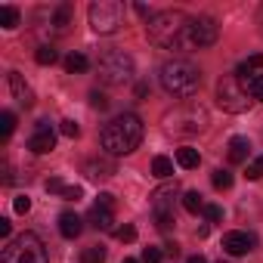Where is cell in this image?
<instances>
[{
    "mask_svg": "<svg viewBox=\"0 0 263 263\" xmlns=\"http://www.w3.org/2000/svg\"><path fill=\"white\" fill-rule=\"evenodd\" d=\"M146 34L161 50H192L189 47V16L180 10H161L149 19Z\"/></svg>",
    "mask_w": 263,
    "mask_h": 263,
    "instance_id": "1",
    "label": "cell"
},
{
    "mask_svg": "<svg viewBox=\"0 0 263 263\" xmlns=\"http://www.w3.org/2000/svg\"><path fill=\"white\" fill-rule=\"evenodd\" d=\"M99 143H102V149L108 155H130L134 149H140V143H143V121L134 111H124V115L111 118L102 127Z\"/></svg>",
    "mask_w": 263,
    "mask_h": 263,
    "instance_id": "2",
    "label": "cell"
},
{
    "mask_svg": "<svg viewBox=\"0 0 263 263\" xmlns=\"http://www.w3.org/2000/svg\"><path fill=\"white\" fill-rule=\"evenodd\" d=\"M161 87L171 96H195L201 87V71L189 59H171L161 65Z\"/></svg>",
    "mask_w": 263,
    "mask_h": 263,
    "instance_id": "3",
    "label": "cell"
},
{
    "mask_svg": "<svg viewBox=\"0 0 263 263\" xmlns=\"http://www.w3.org/2000/svg\"><path fill=\"white\" fill-rule=\"evenodd\" d=\"M0 263H47V245L34 232H22L0 251Z\"/></svg>",
    "mask_w": 263,
    "mask_h": 263,
    "instance_id": "4",
    "label": "cell"
},
{
    "mask_svg": "<svg viewBox=\"0 0 263 263\" xmlns=\"http://www.w3.org/2000/svg\"><path fill=\"white\" fill-rule=\"evenodd\" d=\"M204 124H208V111L198 102H186V105L164 115V130L177 134V137H192L198 130H204Z\"/></svg>",
    "mask_w": 263,
    "mask_h": 263,
    "instance_id": "5",
    "label": "cell"
},
{
    "mask_svg": "<svg viewBox=\"0 0 263 263\" xmlns=\"http://www.w3.org/2000/svg\"><path fill=\"white\" fill-rule=\"evenodd\" d=\"M96 71H99V81H105L108 87H124V84L134 81L137 65H134V59H130L127 53H121V50H108V53L99 56Z\"/></svg>",
    "mask_w": 263,
    "mask_h": 263,
    "instance_id": "6",
    "label": "cell"
},
{
    "mask_svg": "<svg viewBox=\"0 0 263 263\" xmlns=\"http://www.w3.org/2000/svg\"><path fill=\"white\" fill-rule=\"evenodd\" d=\"M90 25L96 34H115L124 25V7L118 0H96L90 4Z\"/></svg>",
    "mask_w": 263,
    "mask_h": 263,
    "instance_id": "7",
    "label": "cell"
},
{
    "mask_svg": "<svg viewBox=\"0 0 263 263\" xmlns=\"http://www.w3.org/2000/svg\"><path fill=\"white\" fill-rule=\"evenodd\" d=\"M217 105L223 111H229V115H241V111L251 108V93L245 90V84L238 78L229 74V78H223L217 84Z\"/></svg>",
    "mask_w": 263,
    "mask_h": 263,
    "instance_id": "8",
    "label": "cell"
},
{
    "mask_svg": "<svg viewBox=\"0 0 263 263\" xmlns=\"http://www.w3.org/2000/svg\"><path fill=\"white\" fill-rule=\"evenodd\" d=\"M217 37H220V25H217L211 16H192V19H189V47H192V50L214 47Z\"/></svg>",
    "mask_w": 263,
    "mask_h": 263,
    "instance_id": "9",
    "label": "cell"
},
{
    "mask_svg": "<svg viewBox=\"0 0 263 263\" xmlns=\"http://www.w3.org/2000/svg\"><path fill=\"white\" fill-rule=\"evenodd\" d=\"M28 149H31L34 155H47V152H53V149H56V134H53L50 121H37L34 137L28 140Z\"/></svg>",
    "mask_w": 263,
    "mask_h": 263,
    "instance_id": "10",
    "label": "cell"
},
{
    "mask_svg": "<svg viewBox=\"0 0 263 263\" xmlns=\"http://www.w3.org/2000/svg\"><path fill=\"white\" fill-rule=\"evenodd\" d=\"M180 195V186L177 183H167V186H158L152 192V208L155 214H174V201Z\"/></svg>",
    "mask_w": 263,
    "mask_h": 263,
    "instance_id": "11",
    "label": "cell"
},
{
    "mask_svg": "<svg viewBox=\"0 0 263 263\" xmlns=\"http://www.w3.org/2000/svg\"><path fill=\"white\" fill-rule=\"evenodd\" d=\"M7 84H10V93H13V99H16L19 105H25V108L34 105V90L25 84V78H22L19 71H10V74H7Z\"/></svg>",
    "mask_w": 263,
    "mask_h": 263,
    "instance_id": "12",
    "label": "cell"
},
{
    "mask_svg": "<svg viewBox=\"0 0 263 263\" xmlns=\"http://www.w3.org/2000/svg\"><path fill=\"white\" fill-rule=\"evenodd\" d=\"M223 251L232 257H241L248 251H254V235L251 232H226L223 235Z\"/></svg>",
    "mask_w": 263,
    "mask_h": 263,
    "instance_id": "13",
    "label": "cell"
},
{
    "mask_svg": "<svg viewBox=\"0 0 263 263\" xmlns=\"http://www.w3.org/2000/svg\"><path fill=\"white\" fill-rule=\"evenodd\" d=\"M59 232H62L65 238H78V235L84 232V220H81L78 214L65 211V214H59Z\"/></svg>",
    "mask_w": 263,
    "mask_h": 263,
    "instance_id": "14",
    "label": "cell"
},
{
    "mask_svg": "<svg viewBox=\"0 0 263 263\" xmlns=\"http://www.w3.org/2000/svg\"><path fill=\"white\" fill-rule=\"evenodd\" d=\"M87 220H90V226H93V229L108 232V229H111V223H115V214H111L108 208H99V204H96V208L90 211V217H87Z\"/></svg>",
    "mask_w": 263,
    "mask_h": 263,
    "instance_id": "15",
    "label": "cell"
},
{
    "mask_svg": "<svg viewBox=\"0 0 263 263\" xmlns=\"http://www.w3.org/2000/svg\"><path fill=\"white\" fill-rule=\"evenodd\" d=\"M248 152H251V143H248L245 137H232V140H229V161H232V164L248 161Z\"/></svg>",
    "mask_w": 263,
    "mask_h": 263,
    "instance_id": "16",
    "label": "cell"
},
{
    "mask_svg": "<svg viewBox=\"0 0 263 263\" xmlns=\"http://www.w3.org/2000/svg\"><path fill=\"white\" fill-rule=\"evenodd\" d=\"M177 164L183 167V171H195L198 164H201V155H198V149H177Z\"/></svg>",
    "mask_w": 263,
    "mask_h": 263,
    "instance_id": "17",
    "label": "cell"
},
{
    "mask_svg": "<svg viewBox=\"0 0 263 263\" xmlns=\"http://www.w3.org/2000/svg\"><path fill=\"white\" fill-rule=\"evenodd\" d=\"M87 177L90 180H105V177H111L115 174V164L111 161H87Z\"/></svg>",
    "mask_w": 263,
    "mask_h": 263,
    "instance_id": "18",
    "label": "cell"
},
{
    "mask_svg": "<svg viewBox=\"0 0 263 263\" xmlns=\"http://www.w3.org/2000/svg\"><path fill=\"white\" fill-rule=\"evenodd\" d=\"M257 68H263V53H254V56H248V59L238 65V71H235V74L248 81V78H254V71H257Z\"/></svg>",
    "mask_w": 263,
    "mask_h": 263,
    "instance_id": "19",
    "label": "cell"
},
{
    "mask_svg": "<svg viewBox=\"0 0 263 263\" xmlns=\"http://www.w3.org/2000/svg\"><path fill=\"white\" fill-rule=\"evenodd\" d=\"M65 68H68L71 74H84V71L90 68V62H87V56H84V53H71V56L65 59Z\"/></svg>",
    "mask_w": 263,
    "mask_h": 263,
    "instance_id": "20",
    "label": "cell"
},
{
    "mask_svg": "<svg viewBox=\"0 0 263 263\" xmlns=\"http://www.w3.org/2000/svg\"><path fill=\"white\" fill-rule=\"evenodd\" d=\"M152 174H155V177H161V180H167V177L174 174V161H171L167 155H158V158L152 161Z\"/></svg>",
    "mask_w": 263,
    "mask_h": 263,
    "instance_id": "21",
    "label": "cell"
},
{
    "mask_svg": "<svg viewBox=\"0 0 263 263\" xmlns=\"http://www.w3.org/2000/svg\"><path fill=\"white\" fill-rule=\"evenodd\" d=\"M81 263H105V248L102 245H90L81 251Z\"/></svg>",
    "mask_w": 263,
    "mask_h": 263,
    "instance_id": "22",
    "label": "cell"
},
{
    "mask_svg": "<svg viewBox=\"0 0 263 263\" xmlns=\"http://www.w3.org/2000/svg\"><path fill=\"white\" fill-rule=\"evenodd\" d=\"M0 25H4L7 31H13L19 25V10L16 7H0Z\"/></svg>",
    "mask_w": 263,
    "mask_h": 263,
    "instance_id": "23",
    "label": "cell"
},
{
    "mask_svg": "<svg viewBox=\"0 0 263 263\" xmlns=\"http://www.w3.org/2000/svg\"><path fill=\"white\" fill-rule=\"evenodd\" d=\"M53 25H56L59 31H65V28L71 25V7H68V4L56 7V13H53Z\"/></svg>",
    "mask_w": 263,
    "mask_h": 263,
    "instance_id": "24",
    "label": "cell"
},
{
    "mask_svg": "<svg viewBox=\"0 0 263 263\" xmlns=\"http://www.w3.org/2000/svg\"><path fill=\"white\" fill-rule=\"evenodd\" d=\"M34 59H37L41 65H53V62L59 59V53H56V47H50V44H44V47H37V53H34Z\"/></svg>",
    "mask_w": 263,
    "mask_h": 263,
    "instance_id": "25",
    "label": "cell"
},
{
    "mask_svg": "<svg viewBox=\"0 0 263 263\" xmlns=\"http://www.w3.org/2000/svg\"><path fill=\"white\" fill-rule=\"evenodd\" d=\"M245 90L251 93V99H260V102H263V74L248 78V81H245Z\"/></svg>",
    "mask_w": 263,
    "mask_h": 263,
    "instance_id": "26",
    "label": "cell"
},
{
    "mask_svg": "<svg viewBox=\"0 0 263 263\" xmlns=\"http://www.w3.org/2000/svg\"><path fill=\"white\" fill-rule=\"evenodd\" d=\"M183 208H186L189 214H198V211H204V201H201L198 192H186V195H183Z\"/></svg>",
    "mask_w": 263,
    "mask_h": 263,
    "instance_id": "27",
    "label": "cell"
},
{
    "mask_svg": "<svg viewBox=\"0 0 263 263\" xmlns=\"http://www.w3.org/2000/svg\"><path fill=\"white\" fill-rule=\"evenodd\" d=\"M13 130H16V115L13 111H4V115H0V137L7 140Z\"/></svg>",
    "mask_w": 263,
    "mask_h": 263,
    "instance_id": "28",
    "label": "cell"
},
{
    "mask_svg": "<svg viewBox=\"0 0 263 263\" xmlns=\"http://www.w3.org/2000/svg\"><path fill=\"white\" fill-rule=\"evenodd\" d=\"M229 186H232V174L223 171V167L214 171V189H229Z\"/></svg>",
    "mask_w": 263,
    "mask_h": 263,
    "instance_id": "29",
    "label": "cell"
},
{
    "mask_svg": "<svg viewBox=\"0 0 263 263\" xmlns=\"http://www.w3.org/2000/svg\"><path fill=\"white\" fill-rule=\"evenodd\" d=\"M59 130H62V137H68V140H78V137H81V127H78L74 121H62Z\"/></svg>",
    "mask_w": 263,
    "mask_h": 263,
    "instance_id": "30",
    "label": "cell"
},
{
    "mask_svg": "<svg viewBox=\"0 0 263 263\" xmlns=\"http://www.w3.org/2000/svg\"><path fill=\"white\" fill-rule=\"evenodd\" d=\"M201 214H204L211 223H220V220H223V208H220V204H204V211H201Z\"/></svg>",
    "mask_w": 263,
    "mask_h": 263,
    "instance_id": "31",
    "label": "cell"
},
{
    "mask_svg": "<svg viewBox=\"0 0 263 263\" xmlns=\"http://www.w3.org/2000/svg\"><path fill=\"white\" fill-rule=\"evenodd\" d=\"M177 220H174V214H155V226L161 229V232H171V226H174Z\"/></svg>",
    "mask_w": 263,
    "mask_h": 263,
    "instance_id": "32",
    "label": "cell"
},
{
    "mask_svg": "<svg viewBox=\"0 0 263 263\" xmlns=\"http://www.w3.org/2000/svg\"><path fill=\"white\" fill-rule=\"evenodd\" d=\"M260 177H263V155L248 164V180H260Z\"/></svg>",
    "mask_w": 263,
    "mask_h": 263,
    "instance_id": "33",
    "label": "cell"
},
{
    "mask_svg": "<svg viewBox=\"0 0 263 263\" xmlns=\"http://www.w3.org/2000/svg\"><path fill=\"white\" fill-rule=\"evenodd\" d=\"M161 257H164L161 248H146L143 251V263H161Z\"/></svg>",
    "mask_w": 263,
    "mask_h": 263,
    "instance_id": "34",
    "label": "cell"
},
{
    "mask_svg": "<svg viewBox=\"0 0 263 263\" xmlns=\"http://www.w3.org/2000/svg\"><path fill=\"white\" fill-rule=\"evenodd\" d=\"M115 238L118 241H134L137 238V229L134 226H121V229H115Z\"/></svg>",
    "mask_w": 263,
    "mask_h": 263,
    "instance_id": "35",
    "label": "cell"
},
{
    "mask_svg": "<svg viewBox=\"0 0 263 263\" xmlns=\"http://www.w3.org/2000/svg\"><path fill=\"white\" fill-rule=\"evenodd\" d=\"M90 105H93V108H108V99H105V93L93 90V93H90Z\"/></svg>",
    "mask_w": 263,
    "mask_h": 263,
    "instance_id": "36",
    "label": "cell"
},
{
    "mask_svg": "<svg viewBox=\"0 0 263 263\" xmlns=\"http://www.w3.org/2000/svg\"><path fill=\"white\" fill-rule=\"evenodd\" d=\"M31 211V198L28 195H16V214H28Z\"/></svg>",
    "mask_w": 263,
    "mask_h": 263,
    "instance_id": "37",
    "label": "cell"
},
{
    "mask_svg": "<svg viewBox=\"0 0 263 263\" xmlns=\"http://www.w3.org/2000/svg\"><path fill=\"white\" fill-rule=\"evenodd\" d=\"M47 192H56V195H62V192H65V183H62L59 177H53V180H47Z\"/></svg>",
    "mask_w": 263,
    "mask_h": 263,
    "instance_id": "38",
    "label": "cell"
},
{
    "mask_svg": "<svg viewBox=\"0 0 263 263\" xmlns=\"http://www.w3.org/2000/svg\"><path fill=\"white\" fill-rule=\"evenodd\" d=\"M81 195H84L81 186H65V192H62V198H68V201H78Z\"/></svg>",
    "mask_w": 263,
    "mask_h": 263,
    "instance_id": "39",
    "label": "cell"
},
{
    "mask_svg": "<svg viewBox=\"0 0 263 263\" xmlns=\"http://www.w3.org/2000/svg\"><path fill=\"white\" fill-rule=\"evenodd\" d=\"M96 204L111 211V208H115V195H111V192H99V201H96Z\"/></svg>",
    "mask_w": 263,
    "mask_h": 263,
    "instance_id": "40",
    "label": "cell"
},
{
    "mask_svg": "<svg viewBox=\"0 0 263 263\" xmlns=\"http://www.w3.org/2000/svg\"><path fill=\"white\" fill-rule=\"evenodd\" d=\"M10 232H13V223L10 220H0V238H10Z\"/></svg>",
    "mask_w": 263,
    "mask_h": 263,
    "instance_id": "41",
    "label": "cell"
},
{
    "mask_svg": "<svg viewBox=\"0 0 263 263\" xmlns=\"http://www.w3.org/2000/svg\"><path fill=\"white\" fill-rule=\"evenodd\" d=\"M137 13H140V16H146V19H152V16H155V13H152L146 4H137Z\"/></svg>",
    "mask_w": 263,
    "mask_h": 263,
    "instance_id": "42",
    "label": "cell"
},
{
    "mask_svg": "<svg viewBox=\"0 0 263 263\" xmlns=\"http://www.w3.org/2000/svg\"><path fill=\"white\" fill-rule=\"evenodd\" d=\"M186 263H208V260H204V257H201V254H195V257H189V260H186Z\"/></svg>",
    "mask_w": 263,
    "mask_h": 263,
    "instance_id": "43",
    "label": "cell"
},
{
    "mask_svg": "<svg viewBox=\"0 0 263 263\" xmlns=\"http://www.w3.org/2000/svg\"><path fill=\"white\" fill-rule=\"evenodd\" d=\"M121 263H143V260H134V257H124Z\"/></svg>",
    "mask_w": 263,
    "mask_h": 263,
    "instance_id": "44",
    "label": "cell"
},
{
    "mask_svg": "<svg viewBox=\"0 0 263 263\" xmlns=\"http://www.w3.org/2000/svg\"><path fill=\"white\" fill-rule=\"evenodd\" d=\"M220 263H223V260H220Z\"/></svg>",
    "mask_w": 263,
    "mask_h": 263,
    "instance_id": "45",
    "label": "cell"
}]
</instances>
